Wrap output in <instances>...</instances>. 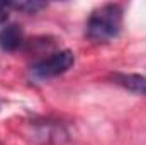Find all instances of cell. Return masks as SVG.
Returning a JSON list of instances; mask_svg holds the SVG:
<instances>
[{
    "mask_svg": "<svg viewBox=\"0 0 146 145\" xmlns=\"http://www.w3.org/2000/svg\"><path fill=\"white\" fill-rule=\"evenodd\" d=\"M121 28H122V7L119 3H106L90 14L85 34L90 41L107 43L119 36Z\"/></svg>",
    "mask_w": 146,
    "mask_h": 145,
    "instance_id": "cell-1",
    "label": "cell"
},
{
    "mask_svg": "<svg viewBox=\"0 0 146 145\" xmlns=\"http://www.w3.org/2000/svg\"><path fill=\"white\" fill-rule=\"evenodd\" d=\"M9 2H0V24H5L9 19Z\"/></svg>",
    "mask_w": 146,
    "mask_h": 145,
    "instance_id": "cell-6",
    "label": "cell"
},
{
    "mask_svg": "<svg viewBox=\"0 0 146 145\" xmlns=\"http://www.w3.org/2000/svg\"><path fill=\"white\" fill-rule=\"evenodd\" d=\"M114 82L134 94H143L146 96V77L139 73H114L112 75Z\"/></svg>",
    "mask_w": 146,
    "mask_h": 145,
    "instance_id": "cell-4",
    "label": "cell"
},
{
    "mask_svg": "<svg viewBox=\"0 0 146 145\" xmlns=\"http://www.w3.org/2000/svg\"><path fill=\"white\" fill-rule=\"evenodd\" d=\"M9 7L24 14H37L42 9H46V2L39 0H21V2H9Z\"/></svg>",
    "mask_w": 146,
    "mask_h": 145,
    "instance_id": "cell-5",
    "label": "cell"
},
{
    "mask_svg": "<svg viewBox=\"0 0 146 145\" xmlns=\"http://www.w3.org/2000/svg\"><path fill=\"white\" fill-rule=\"evenodd\" d=\"M73 63H75V55L72 50H61L37 62L33 67V75L41 80L53 79V77H58L61 73L68 72L73 67Z\"/></svg>",
    "mask_w": 146,
    "mask_h": 145,
    "instance_id": "cell-2",
    "label": "cell"
},
{
    "mask_svg": "<svg viewBox=\"0 0 146 145\" xmlns=\"http://www.w3.org/2000/svg\"><path fill=\"white\" fill-rule=\"evenodd\" d=\"M24 39V31L19 24H7L0 29V50L15 51Z\"/></svg>",
    "mask_w": 146,
    "mask_h": 145,
    "instance_id": "cell-3",
    "label": "cell"
}]
</instances>
